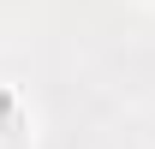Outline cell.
I'll use <instances>...</instances> for the list:
<instances>
[]
</instances>
